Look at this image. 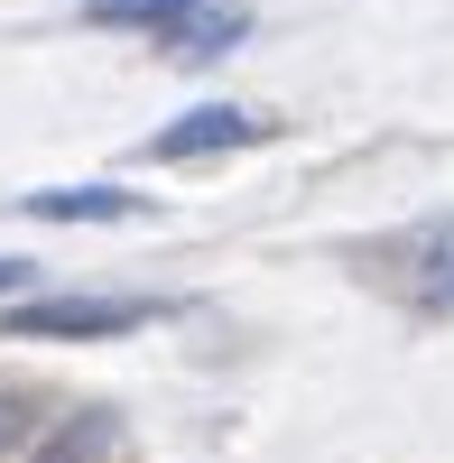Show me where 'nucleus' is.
Listing matches in <instances>:
<instances>
[{
  "label": "nucleus",
  "instance_id": "nucleus-1",
  "mask_svg": "<svg viewBox=\"0 0 454 463\" xmlns=\"http://www.w3.org/2000/svg\"><path fill=\"white\" fill-rule=\"evenodd\" d=\"M84 28H130V37H158V56L176 65H213L251 37L241 0H93Z\"/></svg>",
  "mask_w": 454,
  "mask_h": 463
},
{
  "label": "nucleus",
  "instance_id": "nucleus-2",
  "mask_svg": "<svg viewBox=\"0 0 454 463\" xmlns=\"http://www.w3.org/2000/svg\"><path fill=\"white\" fill-rule=\"evenodd\" d=\"M148 316H158L148 297H28V306H0V343H102Z\"/></svg>",
  "mask_w": 454,
  "mask_h": 463
},
{
  "label": "nucleus",
  "instance_id": "nucleus-3",
  "mask_svg": "<svg viewBox=\"0 0 454 463\" xmlns=\"http://www.w3.org/2000/svg\"><path fill=\"white\" fill-rule=\"evenodd\" d=\"M251 139H270V121L241 102H195V111H176L167 130H148V158L158 167H185V158H222V148H251Z\"/></svg>",
  "mask_w": 454,
  "mask_h": 463
},
{
  "label": "nucleus",
  "instance_id": "nucleus-4",
  "mask_svg": "<svg viewBox=\"0 0 454 463\" xmlns=\"http://www.w3.org/2000/svg\"><path fill=\"white\" fill-rule=\"evenodd\" d=\"M390 260H408V279H399V297H408V316H454V222L436 213V222H418V232H399L390 241Z\"/></svg>",
  "mask_w": 454,
  "mask_h": 463
},
{
  "label": "nucleus",
  "instance_id": "nucleus-5",
  "mask_svg": "<svg viewBox=\"0 0 454 463\" xmlns=\"http://www.w3.org/2000/svg\"><path fill=\"white\" fill-rule=\"evenodd\" d=\"M19 213L28 222H158V195H130V185H28Z\"/></svg>",
  "mask_w": 454,
  "mask_h": 463
},
{
  "label": "nucleus",
  "instance_id": "nucleus-6",
  "mask_svg": "<svg viewBox=\"0 0 454 463\" xmlns=\"http://www.w3.org/2000/svg\"><path fill=\"white\" fill-rule=\"evenodd\" d=\"M28 279H37V269H28V260H10V250H0V297H19Z\"/></svg>",
  "mask_w": 454,
  "mask_h": 463
},
{
  "label": "nucleus",
  "instance_id": "nucleus-7",
  "mask_svg": "<svg viewBox=\"0 0 454 463\" xmlns=\"http://www.w3.org/2000/svg\"><path fill=\"white\" fill-rule=\"evenodd\" d=\"M19 427H28V408H19V399H0V445H19Z\"/></svg>",
  "mask_w": 454,
  "mask_h": 463
}]
</instances>
